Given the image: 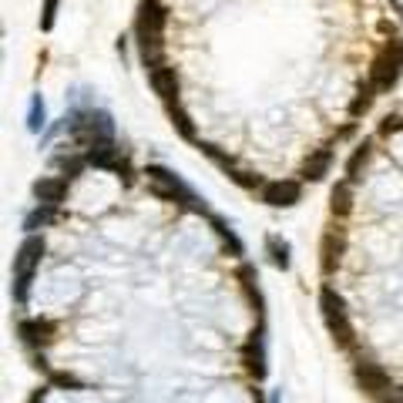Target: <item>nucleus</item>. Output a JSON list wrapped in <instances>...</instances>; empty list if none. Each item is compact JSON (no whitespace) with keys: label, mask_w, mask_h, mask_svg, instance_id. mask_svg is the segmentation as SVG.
Returning <instances> with one entry per match:
<instances>
[{"label":"nucleus","mask_w":403,"mask_h":403,"mask_svg":"<svg viewBox=\"0 0 403 403\" xmlns=\"http://www.w3.org/2000/svg\"><path fill=\"white\" fill-rule=\"evenodd\" d=\"M17 333H21L24 346H31V350H40V346L57 343V336H61V326H57L54 319H48V316H38V319H21V323H17Z\"/></svg>","instance_id":"3"},{"label":"nucleus","mask_w":403,"mask_h":403,"mask_svg":"<svg viewBox=\"0 0 403 403\" xmlns=\"http://www.w3.org/2000/svg\"><path fill=\"white\" fill-rule=\"evenodd\" d=\"M40 255H44V239L40 236H27L17 249V259H13V299L24 306L27 292H31V282H34V269H38Z\"/></svg>","instance_id":"1"},{"label":"nucleus","mask_w":403,"mask_h":403,"mask_svg":"<svg viewBox=\"0 0 403 403\" xmlns=\"http://www.w3.org/2000/svg\"><path fill=\"white\" fill-rule=\"evenodd\" d=\"M269 403H279V390H276V393H272V400H269Z\"/></svg>","instance_id":"14"},{"label":"nucleus","mask_w":403,"mask_h":403,"mask_svg":"<svg viewBox=\"0 0 403 403\" xmlns=\"http://www.w3.org/2000/svg\"><path fill=\"white\" fill-rule=\"evenodd\" d=\"M319 309H323L326 329L333 333V343L340 350H353L356 336H353V326H350V319H346V306H343V299L329 286H323V292H319Z\"/></svg>","instance_id":"2"},{"label":"nucleus","mask_w":403,"mask_h":403,"mask_svg":"<svg viewBox=\"0 0 403 403\" xmlns=\"http://www.w3.org/2000/svg\"><path fill=\"white\" fill-rule=\"evenodd\" d=\"M265 249H269V259H272V265H276V269H282V272H286V269L292 265V259H289V242H286V239H279V236H269V239H265Z\"/></svg>","instance_id":"11"},{"label":"nucleus","mask_w":403,"mask_h":403,"mask_svg":"<svg viewBox=\"0 0 403 403\" xmlns=\"http://www.w3.org/2000/svg\"><path fill=\"white\" fill-rule=\"evenodd\" d=\"M353 199H356V189H353L350 178H343L333 185V195H329V212L336 215V219H346L353 212Z\"/></svg>","instance_id":"9"},{"label":"nucleus","mask_w":403,"mask_h":403,"mask_svg":"<svg viewBox=\"0 0 403 403\" xmlns=\"http://www.w3.org/2000/svg\"><path fill=\"white\" fill-rule=\"evenodd\" d=\"M48 377H50V383L54 387H64V390H88V383L84 380H77V377H71V373H57V370H48Z\"/></svg>","instance_id":"12"},{"label":"nucleus","mask_w":403,"mask_h":403,"mask_svg":"<svg viewBox=\"0 0 403 403\" xmlns=\"http://www.w3.org/2000/svg\"><path fill=\"white\" fill-rule=\"evenodd\" d=\"M242 360H245V370H249V377L263 380L265 377V353H263V329H255L245 346H242Z\"/></svg>","instance_id":"8"},{"label":"nucleus","mask_w":403,"mask_h":403,"mask_svg":"<svg viewBox=\"0 0 403 403\" xmlns=\"http://www.w3.org/2000/svg\"><path fill=\"white\" fill-rule=\"evenodd\" d=\"M67 189H71V178L67 175L38 178V182H34V199L44 202V205H61V202L67 199Z\"/></svg>","instance_id":"7"},{"label":"nucleus","mask_w":403,"mask_h":403,"mask_svg":"<svg viewBox=\"0 0 403 403\" xmlns=\"http://www.w3.org/2000/svg\"><path fill=\"white\" fill-rule=\"evenodd\" d=\"M377 403H403V387H390L383 397H377Z\"/></svg>","instance_id":"13"},{"label":"nucleus","mask_w":403,"mask_h":403,"mask_svg":"<svg viewBox=\"0 0 403 403\" xmlns=\"http://www.w3.org/2000/svg\"><path fill=\"white\" fill-rule=\"evenodd\" d=\"M259 199L265 205H272V209H292L302 199L299 178H272V182H265L259 189Z\"/></svg>","instance_id":"4"},{"label":"nucleus","mask_w":403,"mask_h":403,"mask_svg":"<svg viewBox=\"0 0 403 403\" xmlns=\"http://www.w3.org/2000/svg\"><path fill=\"white\" fill-rule=\"evenodd\" d=\"M57 219H61L57 205H44V202H40L38 209H34V212L24 219V228H27V232H34V228H40V226H50V222H57Z\"/></svg>","instance_id":"10"},{"label":"nucleus","mask_w":403,"mask_h":403,"mask_svg":"<svg viewBox=\"0 0 403 403\" xmlns=\"http://www.w3.org/2000/svg\"><path fill=\"white\" fill-rule=\"evenodd\" d=\"M319 263H323V272H333V265H340L343 263V255H346V236H343V228L340 226H333L323 232V245H319Z\"/></svg>","instance_id":"6"},{"label":"nucleus","mask_w":403,"mask_h":403,"mask_svg":"<svg viewBox=\"0 0 403 403\" xmlns=\"http://www.w3.org/2000/svg\"><path fill=\"white\" fill-rule=\"evenodd\" d=\"M353 377H356V383H360V387H363V390L370 393L373 400H377V397H383V393L393 387L390 373H387L380 363H373V360H360V363L353 366Z\"/></svg>","instance_id":"5"}]
</instances>
